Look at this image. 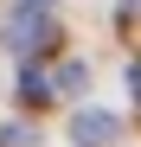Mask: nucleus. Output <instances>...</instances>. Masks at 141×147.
Listing matches in <instances>:
<instances>
[{
  "instance_id": "nucleus-3",
  "label": "nucleus",
  "mask_w": 141,
  "mask_h": 147,
  "mask_svg": "<svg viewBox=\"0 0 141 147\" xmlns=\"http://www.w3.org/2000/svg\"><path fill=\"white\" fill-rule=\"evenodd\" d=\"M52 77H45V70L39 64H26V70H19V102H26V109H45V102H52Z\"/></svg>"
},
{
  "instance_id": "nucleus-2",
  "label": "nucleus",
  "mask_w": 141,
  "mask_h": 147,
  "mask_svg": "<svg viewBox=\"0 0 141 147\" xmlns=\"http://www.w3.org/2000/svg\"><path fill=\"white\" fill-rule=\"evenodd\" d=\"M115 134H122V121H115L109 109H77L70 115V141L77 147H109Z\"/></svg>"
},
{
  "instance_id": "nucleus-7",
  "label": "nucleus",
  "mask_w": 141,
  "mask_h": 147,
  "mask_svg": "<svg viewBox=\"0 0 141 147\" xmlns=\"http://www.w3.org/2000/svg\"><path fill=\"white\" fill-rule=\"evenodd\" d=\"M135 7H141V0H128V13H135Z\"/></svg>"
},
{
  "instance_id": "nucleus-6",
  "label": "nucleus",
  "mask_w": 141,
  "mask_h": 147,
  "mask_svg": "<svg viewBox=\"0 0 141 147\" xmlns=\"http://www.w3.org/2000/svg\"><path fill=\"white\" fill-rule=\"evenodd\" d=\"M128 90H135V102H141V58L128 64Z\"/></svg>"
},
{
  "instance_id": "nucleus-4",
  "label": "nucleus",
  "mask_w": 141,
  "mask_h": 147,
  "mask_svg": "<svg viewBox=\"0 0 141 147\" xmlns=\"http://www.w3.org/2000/svg\"><path fill=\"white\" fill-rule=\"evenodd\" d=\"M83 77H90V70H83V64H64V70H58V77H52V90H77Z\"/></svg>"
},
{
  "instance_id": "nucleus-1",
  "label": "nucleus",
  "mask_w": 141,
  "mask_h": 147,
  "mask_svg": "<svg viewBox=\"0 0 141 147\" xmlns=\"http://www.w3.org/2000/svg\"><path fill=\"white\" fill-rule=\"evenodd\" d=\"M58 32H52V13L39 7V0H26V7H19L13 19H7V45L19 58H32V51H45V45H52Z\"/></svg>"
},
{
  "instance_id": "nucleus-8",
  "label": "nucleus",
  "mask_w": 141,
  "mask_h": 147,
  "mask_svg": "<svg viewBox=\"0 0 141 147\" xmlns=\"http://www.w3.org/2000/svg\"><path fill=\"white\" fill-rule=\"evenodd\" d=\"M39 7H45V0H39Z\"/></svg>"
},
{
  "instance_id": "nucleus-5",
  "label": "nucleus",
  "mask_w": 141,
  "mask_h": 147,
  "mask_svg": "<svg viewBox=\"0 0 141 147\" xmlns=\"http://www.w3.org/2000/svg\"><path fill=\"white\" fill-rule=\"evenodd\" d=\"M26 141H32L26 128H0V147H26Z\"/></svg>"
}]
</instances>
